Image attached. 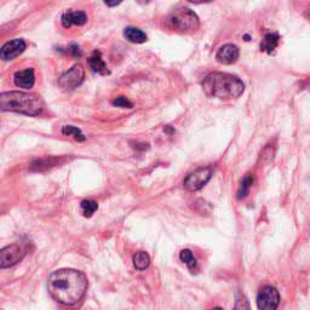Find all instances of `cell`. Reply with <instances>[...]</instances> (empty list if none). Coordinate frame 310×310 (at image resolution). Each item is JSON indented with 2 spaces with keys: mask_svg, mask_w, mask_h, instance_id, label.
I'll return each mask as SVG.
<instances>
[{
  "mask_svg": "<svg viewBox=\"0 0 310 310\" xmlns=\"http://www.w3.org/2000/svg\"><path fill=\"white\" fill-rule=\"evenodd\" d=\"M239 55H240V51L237 45L225 44L218 49L216 58L222 64H232L238 61Z\"/></svg>",
  "mask_w": 310,
  "mask_h": 310,
  "instance_id": "10",
  "label": "cell"
},
{
  "mask_svg": "<svg viewBox=\"0 0 310 310\" xmlns=\"http://www.w3.org/2000/svg\"><path fill=\"white\" fill-rule=\"evenodd\" d=\"M132 260L133 265H135V268L137 269V270H144V269H147L150 264V257L147 252H144V251L136 252Z\"/></svg>",
  "mask_w": 310,
  "mask_h": 310,
  "instance_id": "17",
  "label": "cell"
},
{
  "mask_svg": "<svg viewBox=\"0 0 310 310\" xmlns=\"http://www.w3.org/2000/svg\"><path fill=\"white\" fill-rule=\"evenodd\" d=\"M64 160H66V158H63V157L43 158V159H39L32 163V165H30V170H32V171H45V170L51 169V167L58 165L61 161H64Z\"/></svg>",
  "mask_w": 310,
  "mask_h": 310,
  "instance_id": "14",
  "label": "cell"
},
{
  "mask_svg": "<svg viewBox=\"0 0 310 310\" xmlns=\"http://www.w3.org/2000/svg\"><path fill=\"white\" fill-rule=\"evenodd\" d=\"M26 50V43L23 39H14L8 42L0 50V58L3 61H11L21 56Z\"/></svg>",
  "mask_w": 310,
  "mask_h": 310,
  "instance_id": "9",
  "label": "cell"
},
{
  "mask_svg": "<svg viewBox=\"0 0 310 310\" xmlns=\"http://www.w3.org/2000/svg\"><path fill=\"white\" fill-rule=\"evenodd\" d=\"M280 303L279 291L273 286H263L257 294V306L262 310H275Z\"/></svg>",
  "mask_w": 310,
  "mask_h": 310,
  "instance_id": "8",
  "label": "cell"
},
{
  "mask_svg": "<svg viewBox=\"0 0 310 310\" xmlns=\"http://www.w3.org/2000/svg\"><path fill=\"white\" fill-rule=\"evenodd\" d=\"M165 131H166L167 133H173V132H175V130H173L172 128H170V126H166V128H165Z\"/></svg>",
  "mask_w": 310,
  "mask_h": 310,
  "instance_id": "27",
  "label": "cell"
},
{
  "mask_svg": "<svg viewBox=\"0 0 310 310\" xmlns=\"http://www.w3.org/2000/svg\"><path fill=\"white\" fill-rule=\"evenodd\" d=\"M64 52H66V54H69V55L74 56V57H82V56H83V52H82V50H80V48L75 44L68 46L67 50H64Z\"/></svg>",
  "mask_w": 310,
  "mask_h": 310,
  "instance_id": "23",
  "label": "cell"
},
{
  "mask_svg": "<svg viewBox=\"0 0 310 310\" xmlns=\"http://www.w3.org/2000/svg\"><path fill=\"white\" fill-rule=\"evenodd\" d=\"M124 35L129 42L133 43V44H143L147 42V35L141 29L135 27H126L124 30Z\"/></svg>",
  "mask_w": 310,
  "mask_h": 310,
  "instance_id": "15",
  "label": "cell"
},
{
  "mask_svg": "<svg viewBox=\"0 0 310 310\" xmlns=\"http://www.w3.org/2000/svg\"><path fill=\"white\" fill-rule=\"evenodd\" d=\"M85 79V70L80 64H74L69 70L64 72L58 78V85L61 89L70 91L80 86Z\"/></svg>",
  "mask_w": 310,
  "mask_h": 310,
  "instance_id": "7",
  "label": "cell"
},
{
  "mask_svg": "<svg viewBox=\"0 0 310 310\" xmlns=\"http://www.w3.org/2000/svg\"><path fill=\"white\" fill-rule=\"evenodd\" d=\"M170 23L178 33H194L199 29V17L189 9H179L170 17Z\"/></svg>",
  "mask_w": 310,
  "mask_h": 310,
  "instance_id": "4",
  "label": "cell"
},
{
  "mask_svg": "<svg viewBox=\"0 0 310 310\" xmlns=\"http://www.w3.org/2000/svg\"><path fill=\"white\" fill-rule=\"evenodd\" d=\"M204 92L209 97L232 100L239 98L245 91L243 80L228 73H211L203 82Z\"/></svg>",
  "mask_w": 310,
  "mask_h": 310,
  "instance_id": "2",
  "label": "cell"
},
{
  "mask_svg": "<svg viewBox=\"0 0 310 310\" xmlns=\"http://www.w3.org/2000/svg\"><path fill=\"white\" fill-rule=\"evenodd\" d=\"M98 209V204L94 200H84L82 201V211L83 215L90 218Z\"/></svg>",
  "mask_w": 310,
  "mask_h": 310,
  "instance_id": "21",
  "label": "cell"
},
{
  "mask_svg": "<svg viewBox=\"0 0 310 310\" xmlns=\"http://www.w3.org/2000/svg\"><path fill=\"white\" fill-rule=\"evenodd\" d=\"M89 281L84 273L76 269H58L49 277L48 290L56 302L75 305L85 296Z\"/></svg>",
  "mask_w": 310,
  "mask_h": 310,
  "instance_id": "1",
  "label": "cell"
},
{
  "mask_svg": "<svg viewBox=\"0 0 310 310\" xmlns=\"http://www.w3.org/2000/svg\"><path fill=\"white\" fill-rule=\"evenodd\" d=\"M14 82L15 85L18 86V88H22L26 90L32 89L34 86V83H35L34 69L33 68H27V69L15 73Z\"/></svg>",
  "mask_w": 310,
  "mask_h": 310,
  "instance_id": "11",
  "label": "cell"
},
{
  "mask_svg": "<svg viewBox=\"0 0 310 310\" xmlns=\"http://www.w3.org/2000/svg\"><path fill=\"white\" fill-rule=\"evenodd\" d=\"M89 66L92 69V72L101 74V75H107V74H109L110 72L108 70L107 64L104 63L103 58H102V54L101 51L95 50L92 52V55L89 57Z\"/></svg>",
  "mask_w": 310,
  "mask_h": 310,
  "instance_id": "13",
  "label": "cell"
},
{
  "mask_svg": "<svg viewBox=\"0 0 310 310\" xmlns=\"http://www.w3.org/2000/svg\"><path fill=\"white\" fill-rule=\"evenodd\" d=\"M62 26L64 28L72 27L73 24L75 26H83L88 22V16L84 11H67L64 12L62 16Z\"/></svg>",
  "mask_w": 310,
  "mask_h": 310,
  "instance_id": "12",
  "label": "cell"
},
{
  "mask_svg": "<svg viewBox=\"0 0 310 310\" xmlns=\"http://www.w3.org/2000/svg\"><path fill=\"white\" fill-rule=\"evenodd\" d=\"M136 150H147L149 149V144L148 143H136L135 145H132Z\"/></svg>",
  "mask_w": 310,
  "mask_h": 310,
  "instance_id": "24",
  "label": "cell"
},
{
  "mask_svg": "<svg viewBox=\"0 0 310 310\" xmlns=\"http://www.w3.org/2000/svg\"><path fill=\"white\" fill-rule=\"evenodd\" d=\"M253 184V176L251 173H247L246 176L243 178V181L240 183V187L238 190V199H244L249 194L251 187Z\"/></svg>",
  "mask_w": 310,
  "mask_h": 310,
  "instance_id": "18",
  "label": "cell"
},
{
  "mask_svg": "<svg viewBox=\"0 0 310 310\" xmlns=\"http://www.w3.org/2000/svg\"><path fill=\"white\" fill-rule=\"evenodd\" d=\"M111 104H113L114 107H120V108H132L133 107L132 102H130L128 98L124 97V96H119V97L114 98V100L111 101Z\"/></svg>",
  "mask_w": 310,
  "mask_h": 310,
  "instance_id": "22",
  "label": "cell"
},
{
  "mask_svg": "<svg viewBox=\"0 0 310 310\" xmlns=\"http://www.w3.org/2000/svg\"><path fill=\"white\" fill-rule=\"evenodd\" d=\"M141 4H147V3H149V0H138Z\"/></svg>",
  "mask_w": 310,
  "mask_h": 310,
  "instance_id": "28",
  "label": "cell"
},
{
  "mask_svg": "<svg viewBox=\"0 0 310 310\" xmlns=\"http://www.w3.org/2000/svg\"><path fill=\"white\" fill-rule=\"evenodd\" d=\"M0 108L4 111H15L24 115L36 117L44 109L40 96L22 91H9L0 95Z\"/></svg>",
  "mask_w": 310,
  "mask_h": 310,
  "instance_id": "3",
  "label": "cell"
},
{
  "mask_svg": "<svg viewBox=\"0 0 310 310\" xmlns=\"http://www.w3.org/2000/svg\"><path fill=\"white\" fill-rule=\"evenodd\" d=\"M189 3H193V4H203V3H210L212 0H188Z\"/></svg>",
  "mask_w": 310,
  "mask_h": 310,
  "instance_id": "26",
  "label": "cell"
},
{
  "mask_svg": "<svg viewBox=\"0 0 310 310\" xmlns=\"http://www.w3.org/2000/svg\"><path fill=\"white\" fill-rule=\"evenodd\" d=\"M62 133H63L64 136H72L76 139L78 142H84L86 139L85 136H84V133L80 131V129L75 128V126L72 125H66L63 126V129H62Z\"/></svg>",
  "mask_w": 310,
  "mask_h": 310,
  "instance_id": "20",
  "label": "cell"
},
{
  "mask_svg": "<svg viewBox=\"0 0 310 310\" xmlns=\"http://www.w3.org/2000/svg\"><path fill=\"white\" fill-rule=\"evenodd\" d=\"M212 169L211 167H200L195 170L185 177L183 185L189 191H197L203 189L209 183L212 177Z\"/></svg>",
  "mask_w": 310,
  "mask_h": 310,
  "instance_id": "6",
  "label": "cell"
},
{
  "mask_svg": "<svg viewBox=\"0 0 310 310\" xmlns=\"http://www.w3.org/2000/svg\"><path fill=\"white\" fill-rule=\"evenodd\" d=\"M179 258H181V260L183 263H184L185 265L188 266L190 270H194L195 268L198 266V260L197 258H195L193 252H191L190 250H182L181 253H179Z\"/></svg>",
  "mask_w": 310,
  "mask_h": 310,
  "instance_id": "19",
  "label": "cell"
},
{
  "mask_svg": "<svg viewBox=\"0 0 310 310\" xmlns=\"http://www.w3.org/2000/svg\"><path fill=\"white\" fill-rule=\"evenodd\" d=\"M104 4L110 6V8H114V6H118L123 0H103Z\"/></svg>",
  "mask_w": 310,
  "mask_h": 310,
  "instance_id": "25",
  "label": "cell"
},
{
  "mask_svg": "<svg viewBox=\"0 0 310 310\" xmlns=\"http://www.w3.org/2000/svg\"><path fill=\"white\" fill-rule=\"evenodd\" d=\"M279 42H280V36L277 33H268L263 39L262 44H260V50L272 54L275 49L278 48Z\"/></svg>",
  "mask_w": 310,
  "mask_h": 310,
  "instance_id": "16",
  "label": "cell"
},
{
  "mask_svg": "<svg viewBox=\"0 0 310 310\" xmlns=\"http://www.w3.org/2000/svg\"><path fill=\"white\" fill-rule=\"evenodd\" d=\"M27 255V247L22 244L9 245L0 251V268H10L20 263Z\"/></svg>",
  "mask_w": 310,
  "mask_h": 310,
  "instance_id": "5",
  "label": "cell"
}]
</instances>
